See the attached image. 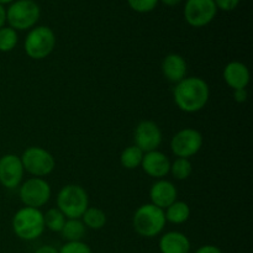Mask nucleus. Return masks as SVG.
<instances>
[{"mask_svg":"<svg viewBox=\"0 0 253 253\" xmlns=\"http://www.w3.org/2000/svg\"><path fill=\"white\" fill-rule=\"evenodd\" d=\"M173 96L180 110L184 113H197L202 110L209 100V85L199 77L184 78L177 83Z\"/></svg>","mask_w":253,"mask_h":253,"instance_id":"obj_1","label":"nucleus"},{"mask_svg":"<svg viewBox=\"0 0 253 253\" xmlns=\"http://www.w3.org/2000/svg\"><path fill=\"white\" fill-rule=\"evenodd\" d=\"M44 219L40 209L25 207L12 217V230L19 239L25 241L36 240L43 234Z\"/></svg>","mask_w":253,"mask_h":253,"instance_id":"obj_2","label":"nucleus"},{"mask_svg":"<svg viewBox=\"0 0 253 253\" xmlns=\"http://www.w3.org/2000/svg\"><path fill=\"white\" fill-rule=\"evenodd\" d=\"M165 210L153 204L141 205L133 214V229L140 236L155 237L163 231L166 226Z\"/></svg>","mask_w":253,"mask_h":253,"instance_id":"obj_3","label":"nucleus"},{"mask_svg":"<svg viewBox=\"0 0 253 253\" xmlns=\"http://www.w3.org/2000/svg\"><path fill=\"white\" fill-rule=\"evenodd\" d=\"M57 205L68 219H81L89 208L88 194L81 185L68 184L58 193Z\"/></svg>","mask_w":253,"mask_h":253,"instance_id":"obj_4","label":"nucleus"},{"mask_svg":"<svg viewBox=\"0 0 253 253\" xmlns=\"http://www.w3.org/2000/svg\"><path fill=\"white\" fill-rule=\"evenodd\" d=\"M56 46V36L47 26H39L32 30L25 40V52L32 59L48 57Z\"/></svg>","mask_w":253,"mask_h":253,"instance_id":"obj_5","label":"nucleus"},{"mask_svg":"<svg viewBox=\"0 0 253 253\" xmlns=\"http://www.w3.org/2000/svg\"><path fill=\"white\" fill-rule=\"evenodd\" d=\"M20 160H21L24 170L37 178L48 175L49 173L53 172L56 167V161L53 156L44 148L36 147V146L26 148Z\"/></svg>","mask_w":253,"mask_h":253,"instance_id":"obj_6","label":"nucleus"},{"mask_svg":"<svg viewBox=\"0 0 253 253\" xmlns=\"http://www.w3.org/2000/svg\"><path fill=\"white\" fill-rule=\"evenodd\" d=\"M40 19V7L34 0H17L10 5L6 11V20L10 27L27 30L34 26Z\"/></svg>","mask_w":253,"mask_h":253,"instance_id":"obj_7","label":"nucleus"},{"mask_svg":"<svg viewBox=\"0 0 253 253\" xmlns=\"http://www.w3.org/2000/svg\"><path fill=\"white\" fill-rule=\"evenodd\" d=\"M51 198V187L42 178H30L20 188V199L26 207L40 209Z\"/></svg>","mask_w":253,"mask_h":253,"instance_id":"obj_8","label":"nucleus"},{"mask_svg":"<svg viewBox=\"0 0 253 253\" xmlns=\"http://www.w3.org/2000/svg\"><path fill=\"white\" fill-rule=\"evenodd\" d=\"M203 146V136L195 128H183L170 141L172 152L178 158H188L197 155Z\"/></svg>","mask_w":253,"mask_h":253,"instance_id":"obj_9","label":"nucleus"},{"mask_svg":"<svg viewBox=\"0 0 253 253\" xmlns=\"http://www.w3.org/2000/svg\"><path fill=\"white\" fill-rule=\"evenodd\" d=\"M216 10L214 0H188L184 17L190 26L203 27L214 20Z\"/></svg>","mask_w":253,"mask_h":253,"instance_id":"obj_10","label":"nucleus"},{"mask_svg":"<svg viewBox=\"0 0 253 253\" xmlns=\"http://www.w3.org/2000/svg\"><path fill=\"white\" fill-rule=\"evenodd\" d=\"M135 146H137L143 153L157 151L162 143V132L157 124L153 121H141L135 128L133 133Z\"/></svg>","mask_w":253,"mask_h":253,"instance_id":"obj_11","label":"nucleus"},{"mask_svg":"<svg viewBox=\"0 0 253 253\" xmlns=\"http://www.w3.org/2000/svg\"><path fill=\"white\" fill-rule=\"evenodd\" d=\"M24 167L20 157L11 155H5L0 158V183L7 189H14L19 187L24 177Z\"/></svg>","mask_w":253,"mask_h":253,"instance_id":"obj_12","label":"nucleus"},{"mask_svg":"<svg viewBox=\"0 0 253 253\" xmlns=\"http://www.w3.org/2000/svg\"><path fill=\"white\" fill-rule=\"evenodd\" d=\"M150 199L151 204L165 210L177 202V189L169 180L160 179L151 187Z\"/></svg>","mask_w":253,"mask_h":253,"instance_id":"obj_13","label":"nucleus"},{"mask_svg":"<svg viewBox=\"0 0 253 253\" xmlns=\"http://www.w3.org/2000/svg\"><path fill=\"white\" fill-rule=\"evenodd\" d=\"M141 167L145 170L146 174L152 178L161 179L169 173L170 162L165 153L160 151H152L143 155Z\"/></svg>","mask_w":253,"mask_h":253,"instance_id":"obj_14","label":"nucleus"},{"mask_svg":"<svg viewBox=\"0 0 253 253\" xmlns=\"http://www.w3.org/2000/svg\"><path fill=\"white\" fill-rule=\"evenodd\" d=\"M224 79L227 85L236 89H246L250 83V71L242 62H230L224 69Z\"/></svg>","mask_w":253,"mask_h":253,"instance_id":"obj_15","label":"nucleus"},{"mask_svg":"<svg viewBox=\"0 0 253 253\" xmlns=\"http://www.w3.org/2000/svg\"><path fill=\"white\" fill-rule=\"evenodd\" d=\"M158 247L161 253H189L190 241L182 232L170 231L161 237Z\"/></svg>","mask_w":253,"mask_h":253,"instance_id":"obj_16","label":"nucleus"},{"mask_svg":"<svg viewBox=\"0 0 253 253\" xmlns=\"http://www.w3.org/2000/svg\"><path fill=\"white\" fill-rule=\"evenodd\" d=\"M162 72L166 78L172 83H179L187 74V62L180 54H168L162 63Z\"/></svg>","mask_w":253,"mask_h":253,"instance_id":"obj_17","label":"nucleus"},{"mask_svg":"<svg viewBox=\"0 0 253 253\" xmlns=\"http://www.w3.org/2000/svg\"><path fill=\"white\" fill-rule=\"evenodd\" d=\"M166 221L172 224H184L190 216V208L184 202H174L166 209Z\"/></svg>","mask_w":253,"mask_h":253,"instance_id":"obj_18","label":"nucleus"},{"mask_svg":"<svg viewBox=\"0 0 253 253\" xmlns=\"http://www.w3.org/2000/svg\"><path fill=\"white\" fill-rule=\"evenodd\" d=\"M61 234L62 237L68 242L82 241V239L85 236V225L79 219H68L66 220Z\"/></svg>","mask_w":253,"mask_h":253,"instance_id":"obj_19","label":"nucleus"},{"mask_svg":"<svg viewBox=\"0 0 253 253\" xmlns=\"http://www.w3.org/2000/svg\"><path fill=\"white\" fill-rule=\"evenodd\" d=\"M143 155L145 153L137 146H128L127 148L123 151L120 156L121 166L126 169H135V168L140 167L141 163H142Z\"/></svg>","mask_w":253,"mask_h":253,"instance_id":"obj_20","label":"nucleus"},{"mask_svg":"<svg viewBox=\"0 0 253 253\" xmlns=\"http://www.w3.org/2000/svg\"><path fill=\"white\" fill-rule=\"evenodd\" d=\"M82 219H83V224L85 225V227L93 230L103 229L106 224L105 212L98 208H88Z\"/></svg>","mask_w":253,"mask_h":253,"instance_id":"obj_21","label":"nucleus"},{"mask_svg":"<svg viewBox=\"0 0 253 253\" xmlns=\"http://www.w3.org/2000/svg\"><path fill=\"white\" fill-rule=\"evenodd\" d=\"M44 226L53 232H61L66 224V216L58 208H52L43 215Z\"/></svg>","mask_w":253,"mask_h":253,"instance_id":"obj_22","label":"nucleus"},{"mask_svg":"<svg viewBox=\"0 0 253 253\" xmlns=\"http://www.w3.org/2000/svg\"><path fill=\"white\" fill-rule=\"evenodd\" d=\"M173 177L179 180H184L190 177L193 172V166L188 158H177L173 163H170V169Z\"/></svg>","mask_w":253,"mask_h":253,"instance_id":"obj_23","label":"nucleus"},{"mask_svg":"<svg viewBox=\"0 0 253 253\" xmlns=\"http://www.w3.org/2000/svg\"><path fill=\"white\" fill-rule=\"evenodd\" d=\"M17 43V34L11 27L0 29V51L10 52L15 48Z\"/></svg>","mask_w":253,"mask_h":253,"instance_id":"obj_24","label":"nucleus"},{"mask_svg":"<svg viewBox=\"0 0 253 253\" xmlns=\"http://www.w3.org/2000/svg\"><path fill=\"white\" fill-rule=\"evenodd\" d=\"M59 253H93L91 249L86 244L82 241H73V242H67L61 250H58Z\"/></svg>","mask_w":253,"mask_h":253,"instance_id":"obj_25","label":"nucleus"},{"mask_svg":"<svg viewBox=\"0 0 253 253\" xmlns=\"http://www.w3.org/2000/svg\"><path fill=\"white\" fill-rule=\"evenodd\" d=\"M131 9L137 12L152 11L157 5L158 0H127Z\"/></svg>","mask_w":253,"mask_h":253,"instance_id":"obj_26","label":"nucleus"},{"mask_svg":"<svg viewBox=\"0 0 253 253\" xmlns=\"http://www.w3.org/2000/svg\"><path fill=\"white\" fill-rule=\"evenodd\" d=\"M215 5L224 11H231L239 5L240 0H214Z\"/></svg>","mask_w":253,"mask_h":253,"instance_id":"obj_27","label":"nucleus"},{"mask_svg":"<svg viewBox=\"0 0 253 253\" xmlns=\"http://www.w3.org/2000/svg\"><path fill=\"white\" fill-rule=\"evenodd\" d=\"M234 99L237 103H245L247 100L246 89H236V90H234Z\"/></svg>","mask_w":253,"mask_h":253,"instance_id":"obj_28","label":"nucleus"},{"mask_svg":"<svg viewBox=\"0 0 253 253\" xmlns=\"http://www.w3.org/2000/svg\"><path fill=\"white\" fill-rule=\"evenodd\" d=\"M195 253H222V251L219 247L212 246V245H205V246H202L200 249H198Z\"/></svg>","mask_w":253,"mask_h":253,"instance_id":"obj_29","label":"nucleus"},{"mask_svg":"<svg viewBox=\"0 0 253 253\" xmlns=\"http://www.w3.org/2000/svg\"><path fill=\"white\" fill-rule=\"evenodd\" d=\"M35 253H59L58 250L53 246H49V245H46V246H41L40 249L36 250Z\"/></svg>","mask_w":253,"mask_h":253,"instance_id":"obj_30","label":"nucleus"},{"mask_svg":"<svg viewBox=\"0 0 253 253\" xmlns=\"http://www.w3.org/2000/svg\"><path fill=\"white\" fill-rule=\"evenodd\" d=\"M5 21H6V11H5L4 6L0 4V29L4 27Z\"/></svg>","mask_w":253,"mask_h":253,"instance_id":"obj_31","label":"nucleus"},{"mask_svg":"<svg viewBox=\"0 0 253 253\" xmlns=\"http://www.w3.org/2000/svg\"><path fill=\"white\" fill-rule=\"evenodd\" d=\"M163 2H165L166 5H168V6H174V5L179 4L182 0H162Z\"/></svg>","mask_w":253,"mask_h":253,"instance_id":"obj_32","label":"nucleus"},{"mask_svg":"<svg viewBox=\"0 0 253 253\" xmlns=\"http://www.w3.org/2000/svg\"><path fill=\"white\" fill-rule=\"evenodd\" d=\"M14 0H0V4H9V2H12Z\"/></svg>","mask_w":253,"mask_h":253,"instance_id":"obj_33","label":"nucleus"}]
</instances>
